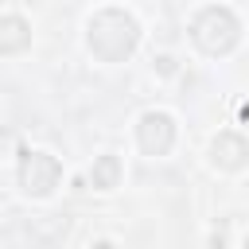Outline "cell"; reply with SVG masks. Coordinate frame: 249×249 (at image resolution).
Returning a JSON list of instances; mask_svg holds the SVG:
<instances>
[{
    "mask_svg": "<svg viewBox=\"0 0 249 249\" xmlns=\"http://www.w3.org/2000/svg\"><path fill=\"white\" fill-rule=\"evenodd\" d=\"M140 31H136V19L121 8H105L89 19V51L101 54L105 62H121L132 47H136Z\"/></svg>",
    "mask_w": 249,
    "mask_h": 249,
    "instance_id": "6da1fadb",
    "label": "cell"
},
{
    "mask_svg": "<svg viewBox=\"0 0 249 249\" xmlns=\"http://www.w3.org/2000/svg\"><path fill=\"white\" fill-rule=\"evenodd\" d=\"M195 43L210 54H226L237 43V19L230 16V8H202L195 19Z\"/></svg>",
    "mask_w": 249,
    "mask_h": 249,
    "instance_id": "7a4b0ae2",
    "label": "cell"
},
{
    "mask_svg": "<svg viewBox=\"0 0 249 249\" xmlns=\"http://www.w3.org/2000/svg\"><path fill=\"white\" fill-rule=\"evenodd\" d=\"M62 179V163L51 152H23L19 156V187L31 198H47Z\"/></svg>",
    "mask_w": 249,
    "mask_h": 249,
    "instance_id": "3957f363",
    "label": "cell"
},
{
    "mask_svg": "<svg viewBox=\"0 0 249 249\" xmlns=\"http://www.w3.org/2000/svg\"><path fill=\"white\" fill-rule=\"evenodd\" d=\"M136 140H140V148H144L148 156H163V152L171 148V140H175L171 117H167V113H144L140 124H136Z\"/></svg>",
    "mask_w": 249,
    "mask_h": 249,
    "instance_id": "277c9868",
    "label": "cell"
},
{
    "mask_svg": "<svg viewBox=\"0 0 249 249\" xmlns=\"http://www.w3.org/2000/svg\"><path fill=\"white\" fill-rule=\"evenodd\" d=\"M245 160H249V144H245L237 132H218V136H214V144H210V163H214V167L237 171Z\"/></svg>",
    "mask_w": 249,
    "mask_h": 249,
    "instance_id": "5b68a950",
    "label": "cell"
},
{
    "mask_svg": "<svg viewBox=\"0 0 249 249\" xmlns=\"http://www.w3.org/2000/svg\"><path fill=\"white\" fill-rule=\"evenodd\" d=\"M89 179H93L97 191H113L117 179H121V160H117V156H101V160L89 167Z\"/></svg>",
    "mask_w": 249,
    "mask_h": 249,
    "instance_id": "8992f818",
    "label": "cell"
},
{
    "mask_svg": "<svg viewBox=\"0 0 249 249\" xmlns=\"http://www.w3.org/2000/svg\"><path fill=\"white\" fill-rule=\"evenodd\" d=\"M245 249H249V237H245Z\"/></svg>",
    "mask_w": 249,
    "mask_h": 249,
    "instance_id": "52a82bcc",
    "label": "cell"
}]
</instances>
